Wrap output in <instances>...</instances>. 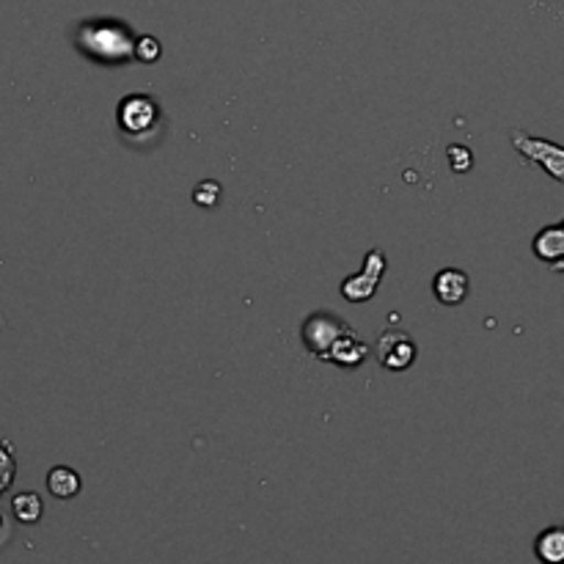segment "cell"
<instances>
[{"label": "cell", "instance_id": "1", "mask_svg": "<svg viewBox=\"0 0 564 564\" xmlns=\"http://www.w3.org/2000/svg\"><path fill=\"white\" fill-rule=\"evenodd\" d=\"M75 47L86 61L97 66H124L130 64L132 47H135V33L127 22L113 17H97L77 25Z\"/></svg>", "mask_w": 564, "mask_h": 564}, {"label": "cell", "instance_id": "2", "mask_svg": "<svg viewBox=\"0 0 564 564\" xmlns=\"http://www.w3.org/2000/svg\"><path fill=\"white\" fill-rule=\"evenodd\" d=\"M160 121H163L160 105L149 94H127L116 108V124H119L121 135L135 143L160 130Z\"/></svg>", "mask_w": 564, "mask_h": 564}, {"label": "cell", "instance_id": "3", "mask_svg": "<svg viewBox=\"0 0 564 564\" xmlns=\"http://www.w3.org/2000/svg\"><path fill=\"white\" fill-rule=\"evenodd\" d=\"M512 147L521 154L527 163L543 169L551 180H556L564 185V147L554 141H545V138H534L529 132L516 130L512 132Z\"/></svg>", "mask_w": 564, "mask_h": 564}, {"label": "cell", "instance_id": "4", "mask_svg": "<svg viewBox=\"0 0 564 564\" xmlns=\"http://www.w3.org/2000/svg\"><path fill=\"white\" fill-rule=\"evenodd\" d=\"M347 330H350V325L341 317H336L334 312H314L303 319L301 339L303 347H306L314 358H323V352L328 350L341 334H347Z\"/></svg>", "mask_w": 564, "mask_h": 564}, {"label": "cell", "instance_id": "5", "mask_svg": "<svg viewBox=\"0 0 564 564\" xmlns=\"http://www.w3.org/2000/svg\"><path fill=\"white\" fill-rule=\"evenodd\" d=\"M386 268H389V262H386V253L380 251V248L367 251L361 273H356V275H350V279L341 281V295H345L350 303L372 301L375 292H378V286H380V281H383Z\"/></svg>", "mask_w": 564, "mask_h": 564}, {"label": "cell", "instance_id": "6", "mask_svg": "<svg viewBox=\"0 0 564 564\" xmlns=\"http://www.w3.org/2000/svg\"><path fill=\"white\" fill-rule=\"evenodd\" d=\"M375 345H378L375 347V352H378V361L383 364L389 372H405V369L413 367V361H416V356H419L416 341H413V336L402 328L383 330Z\"/></svg>", "mask_w": 564, "mask_h": 564}, {"label": "cell", "instance_id": "7", "mask_svg": "<svg viewBox=\"0 0 564 564\" xmlns=\"http://www.w3.org/2000/svg\"><path fill=\"white\" fill-rule=\"evenodd\" d=\"M367 358H369V345L350 328L323 352L319 361L334 364V367H341V369H358Z\"/></svg>", "mask_w": 564, "mask_h": 564}, {"label": "cell", "instance_id": "8", "mask_svg": "<svg viewBox=\"0 0 564 564\" xmlns=\"http://www.w3.org/2000/svg\"><path fill=\"white\" fill-rule=\"evenodd\" d=\"M468 290H471V281H468V273H463V270L444 268L435 273L433 292L444 306H460L468 297Z\"/></svg>", "mask_w": 564, "mask_h": 564}, {"label": "cell", "instance_id": "9", "mask_svg": "<svg viewBox=\"0 0 564 564\" xmlns=\"http://www.w3.org/2000/svg\"><path fill=\"white\" fill-rule=\"evenodd\" d=\"M532 251L540 262L545 264H554L556 259L564 257V224H554V226H545L534 235L532 240Z\"/></svg>", "mask_w": 564, "mask_h": 564}, {"label": "cell", "instance_id": "10", "mask_svg": "<svg viewBox=\"0 0 564 564\" xmlns=\"http://www.w3.org/2000/svg\"><path fill=\"white\" fill-rule=\"evenodd\" d=\"M47 490L53 499L58 501H72L77 499V494L83 490V479L75 468L69 466H55L47 471Z\"/></svg>", "mask_w": 564, "mask_h": 564}, {"label": "cell", "instance_id": "11", "mask_svg": "<svg viewBox=\"0 0 564 564\" xmlns=\"http://www.w3.org/2000/svg\"><path fill=\"white\" fill-rule=\"evenodd\" d=\"M534 556L543 564H564V527H549L534 540Z\"/></svg>", "mask_w": 564, "mask_h": 564}, {"label": "cell", "instance_id": "12", "mask_svg": "<svg viewBox=\"0 0 564 564\" xmlns=\"http://www.w3.org/2000/svg\"><path fill=\"white\" fill-rule=\"evenodd\" d=\"M11 512H14L17 523H22V527H33V523L42 521V516H44L42 496L31 494V490H25V494H17L14 499H11Z\"/></svg>", "mask_w": 564, "mask_h": 564}, {"label": "cell", "instance_id": "13", "mask_svg": "<svg viewBox=\"0 0 564 564\" xmlns=\"http://www.w3.org/2000/svg\"><path fill=\"white\" fill-rule=\"evenodd\" d=\"M160 55H163V44L152 33H141L135 36V47H132V58L141 61V64H158Z\"/></svg>", "mask_w": 564, "mask_h": 564}, {"label": "cell", "instance_id": "14", "mask_svg": "<svg viewBox=\"0 0 564 564\" xmlns=\"http://www.w3.org/2000/svg\"><path fill=\"white\" fill-rule=\"evenodd\" d=\"M220 191H224V187H220V182L202 180L196 185V191H193V204H198L202 209H213L215 204L220 202Z\"/></svg>", "mask_w": 564, "mask_h": 564}, {"label": "cell", "instance_id": "15", "mask_svg": "<svg viewBox=\"0 0 564 564\" xmlns=\"http://www.w3.org/2000/svg\"><path fill=\"white\" fill-rule=\"evenodd\" d=\"M446 160H449V169L455 171V174H468V171L474 169V154L466 143H452V147L446 149Z\"/></svg>", "mask_w": 564, "mask_h": 564}, {"label": "cell", "instance_id": "16", "mask_svg": "<svg viewBox=\"0 0 564 564\" xmlns=\"http://www.w3.org/2000/svg\"><path fill=\"white\" fill-rule=\"evenodd\" d=\"M14 477H17L14 452H0V496L14 485Z\"/></svg>", "mask_w": 564, "mask_h": 564}, {"label": "cell", "instance_id": "17", "mask_svg": "<svg viewBox=\"0 0 564 564\" xmlns=\"http://www.w3.org/2000/svg\"><path fill=\"white\" fill-rule=\"evenodd\" d=\"M11 540V523L6 521V516L3 512H0V549H3L6 543H9Z\"/></svg>", "mask_w": 564, "mask_h": 564}, {"label": "cell", "instance_id": "18", "mask_svg": "<svg viewBox=\"0 0 564 564\" xmlns=\"http://www.w3.org/2000/svg\"><path fill=\"white\" fill-rule=\"evenodd\" d=\"M551 270H554V273H564V257L556 259V262L551 264Z\"/></svg>", "mask_w": 564, "mask_h": 564}, {"label": "cell", "instance_id": "19", "mask_svg": "<svg viewBox=\"0 0 564 564\" xmlns=\"http://www.w3.org/2000/svg\"><path fill=\"white\" fill-rule=\"evenodd\" d=\"M0 452H14V446L6 444V441H0Z\"/></svg>", "mask_w": 564, "mask_h": 564}]
</instances>
